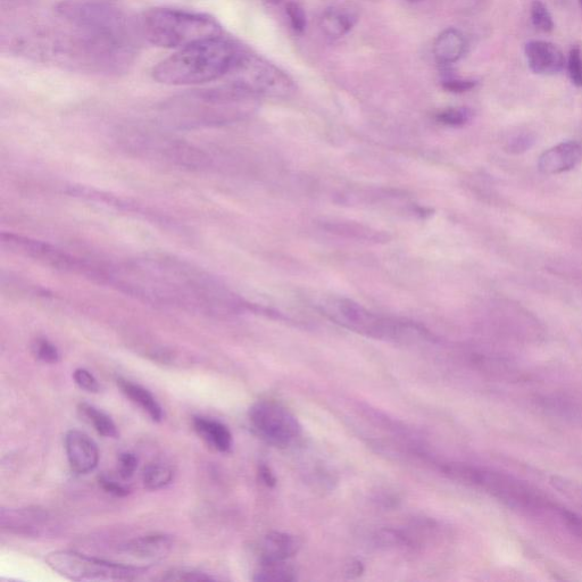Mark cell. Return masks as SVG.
<instances>
[{
  "mask_svg": "<svg viewBox=\"0 0 582 582\" xmlns=\"http://www.w3.org/2000/svg\"><path fill=\"white\" fill-rule=\"evenodd\" d=\"M105 284L141 301L209 314L240 307L238 298L210 273L171 256H146L119 268L107 266Z\"/></svg>",
  "mask_w": 582,
  "mask_h": 582,
  "instance_id": "cell-1",
  "label": "cell"
},
{
  "mask_svg": "<svg viewBox=\"0 0 582 582\" xmlns=\"http://www.w3.org/2000/svg\"><path fill=\"white\" fill-rule=\"evenodd\" d=\"M256 98L232 83L226 87L193 90L164 104L162 119L178 129L222 126L244 119L254 110Z\"/></svg>",
  "mask_w": 582,
  "mask_h": 582,
  "instance_id": "cell-2",
  "label": "cell"
},
{
  "mask_svg": "<svg viewBox=\"0 0 582 582\" xmlns=\"http://www.w3.org/2000/svg\"><path fill=\"white\" fill-rule=\"evenodd\" d=\"M241 49L223 37L197 41L165 58L153 78L168 86H196L228 77Z\"/></svg>",
  "mask_w": 582,
  "mask_h": 582,
  "instance_id": "cell-3",
  "label": "cell"
},
{
  "mask_svg": "<svg viewBox=\"0 0 582 582\" xmlns=\"http://www.w3.org/2000/svg\"><path fill=\"white\" fill-rule=\"evenodd\" d=\"M140 32L154 46L181 49L197 41L220 37L222 30L209 15L161 7L144 13Z\"/></svg>",
  "mask_w": 582,
  "mask_h": 582,
  "instance_id": "cell-4",
  "label": "cell"
},
{
  "mask_svg": "<svg viewBox=\"0 0 582 582\" xmlns=\"http://www.w3.org/2000/svg\"><path fill=\"white\" fill-rule=\"evenodd\" d=\"M447 472L456 479L485 490L515 509L538 512L552 507V504L536 493L535 489L503 473L465 465H455L448 468Z\"/></svg>",
  "mask_w": 582,
  "mask_h": 582,
  "instance_id": "cell-5",
  "label": "cell"
},
{
  "mask_svg": "<svg viewBox=\"0 0 582 582\" xmlns=\"http://www.w3.org/2000/svg\"><path fill=\"white\" fill-rule=\"evenodd\" d=\"M128 151L146 159L162 162L178 169L199 171L210 168L211 157L185 140L157 133L133 131L124 138Z\"/></svg>",
  "mask_w": 582,
  "mask_h": 582,
  "instance_id": "cell-6",
  "label": "cell"
},
{
  "mask_svg": "<svg viewBox=\"0 0 582 582\" xmlns=\"http://www.w3.org/2000/svg\"><path fill=\"white\" fill-rule=\"evenodd\" d=\"M45 561L58 575L72 581H131L148 570V567L106 561L74 551L49 553Z\"/></svg>",
  "mask_w": 582,
  "mask_h": 582,
  "instance_id": "cell-7",
  "label": "cell"
},
{
  "mask_svg": "<svg viewBox=\"0 0 582 582\" xmlns=\"http://www.w3.org/2000/svg\"><path fill=\"white\" fill-rule=\"evenodd\" d=\"M228 77L231 78L229 83L255 96L288 97L294 91L293 81L287 74L243 49Z\"/></svg>",
  "mask_w": 582,
  "mask_h": 582,
  "instance_id": "cell-8",
  "label": "cell"
},
{
  "mask_svg": "<svg viewBox=\"0 0 582 582\" xmlns=\"http://www.w3.org/2000/svg\"><path fill=\"white\" fill-rule=\"evenodd\" d=\"M249 421L262 438L273 445L287 446L301 435L302 427L286 407L271 401L256 403Z\"/></svg>",
  "mask_w": 582,
  "mask_h": 582,
  "instance_id": "cell-9",
  "label": "cell"
},
{
  "mask_svg": "<svg viewBox=\"0 0 582 582\" xmlns=\"http://www.w3.org/2000/svg\"><path fill=\"white\" fill-rule=\"evenodd\" d=\"M2 243L11 251L62 271L76 272L87 277L90 262L78 259L62 249L35 239L14 234H3Z\"/></svg>",
  "mask_w": 582,
  "mask_h": 582,
  "instance_id": "cell-10",
  "label": "cell"
},
{
  "mask_svg": "<svg viewBox=\"0 0 582 582\" xmlns=\"http://www.w3.org/2000/svg\"><path fill=\"white\" fill-rule=\"evenodd\" d=\"M65 451L72 471L87 475L99 462L97 444L85 432L71 430L65 436Z\"/></svg>",
  "mask_w": 582,
  "mask_h": 582,
  "instance_id": "cell-11",
  "label": "cell"
},
{
  "mask_svg": "<svg viewBox=\"0 0 582 582\" xmlns=\"http://www.w3.org/2000/svg\"><path fill=\"white\" fill-rule=\"evenodd\" d=\"M529 68L539 76H554L565 66V58L561 49L544 40H532L525 49Z\"/></svg>",
  "mask_w": 582,
  "mask_h": 582,
  "instance_id": "cell-12",
  "label": "cell"
},
{
  "mask_svg": "<svg viewBox=\"0 0 582 582\" xmlns=\"http://www.w3.org/2000/svg\"><path fill=\"white\" fill-rule=\"evenodd\" d=\"M49 515L39 509L3 510L0 522L5 530L18 535L40 536L49 528Z\"/></svg>",
  "mask_w": 582,
  "mask_h": 582,
  "instance_id": "cell-13",
  "label": "cell"
},
{
  "mask_svg": "<svg viewBox=\"0 0 582 582\" xmlns=\"http://www.w3.org/2000/svg\"><path fill=\"white\" fill-rule=\"evenodd\" d=\"M173 547L171 536L163 534L147 535L137 537L124 543L120 550L137 561L156 562L168 555Z\"/></svg>",
  "mask_w": 582,
  "mask_h": 582,
  "instance_id": "cell-14",
  "label": "cell"
},
{
  "mask_svg": "<svg viewBox=\"0 0 582 582\" xmlns=\"http://www.w3.org/2000/svg\"><path fill=\"white\" fill-rule=\"evenodd\" d=\"M582 157L581 147L575 141H567L548 149L539 157L540 172L553 176L575 169Z\"/></svg>",
  "mask_w": 582,
  "mask_h": 582,
  "instance_id": "cell-15",
  "label": "cell"
},
{
  "mask_svg": "<svg viewBox=\"0 0 582 582\" xmlns=\"http://www.w3.org/2000/svg\"><path fill=\"white\" fill-rule=\"evenodd\" d=\"M298 539L284 532H271L261 546L262 563H281L293 557L299 550Z\"/></svg>",
  "mask_w": 582,
  "mask_h": 582,
  "instance_id": "cell-16",
  "label": "cell"
},
{
  "mask_svg": "<svg viewBox=\"0 0 582 582\" xmlns=\"http://www.w3.org/2000/svg\"><path fill=\"white\" fill-rule=\"evenodd\" d=\"M193 423L197 434L214 450L221 453H229L231 451L232 445H234V438H232L231 431L223 423L203 417L194 418Z\"/></svg>",
  "mask_w": 582,
  "mask_h": 582,
  "instance_id": "cell-17",
  "label": "cell"
},
{
  "mask_svg": "<svg viewBox=\"0 0 582 582\" xmlns=\"http://www.w3.org/2000/svg\"><path fill=\"white\" fill-rule=\"evenodd\" d=\"M467 49V40L459 30L447 29L435 40L434 55L442 65H451L461 60Z\"/></svg>",
  "mask_w": 582,
  "mask_h": 582,
  "instance_id": "cell-18",
  "label": "cell"
},
{
  "mask_svg": "<svg viewBox=\"0 0 582 582\" xmlns=\"http://www.w3.org/2000/svg\"><path fill=\"white\" fill-rule=\"evenodd\" d=\"M356 21L357 14L352 7H332L322 14L320 27L324 35L337 39L347 35Z\"/></svg>",
  "mask_w": 582,
  "mask_h": 582,
  "instance_id": "cell-19",
  "label": "cell"
},
{
  "mask_svg": "<svg viewBox=\"0 0 582 582\" xmlns=\"http://www.w3.org/2000/svg\"><path fill=\"white\" fill-rule=\"evenodd\" d=\"M118 386L122 390V393L132 403H135L141 410L147 413L148 417L154 422H161L163 420V409L149 390L143 386L133 384V382L126 379H119Z\"/></svg>",
  "mask_w": 582,
  "mask_h": 582,
  "instance_id": "cell-20",
  "label": "cell"
},
{
  "mask_svg": "<svg viewBox=\"0 0 582 582\" xmlns=\"http://www.w3.org/2000/svg\"><path fill=\"white\" fill-rule=\"evenodd\" d=\"M79 412L94 427L99 435L106 438L119 437V429L116 427L114 421L106 413L97 409V407L82 403L79 405Z\"/></svg>",
  "mask_w": 582,
  "mask_h": 582,
  "instance_id": "cell-21",
  "label": "cell"
},
{
  "mask_svg": "<svg viewBox=\"0 0 582 582\" xmlns=\"http://www.w3.org/2000/svg\"><path fill=\"white\" fill-rule=\"evenodd\" d=\"M173 470L163 462L148 464L143 471L144 486L149 490H159L170 485L173 480Z\"/></svg>",
  "mask_w": 582,
  "mask_h": 582,
  "instance_id": "cell-22",
  "label": "cell"
},
{
  "mask_svg": "<svg viewBox=\"0 0 582 582\" xmlns=\"http://www.w3.org/2000/svg\"><path fill=\"white\" fill-rule=\"evenodd\" d=\"M295 570L286 562L262 563L255 572L254 580L261 582H288L295 580Z\"/></svg>",
  "mask_w": 582,
  "mask_h": 582,
  "instance_id": "cell-23",
  "label": "cell"
},
{
  "mask_svg": "<svg viewBox=\"0 0 582 582\" xmlns=\"http://www.w3.org/2000/svg\"><path fill=\"white\" fill-rule=\"evenodd\" d=\"M531 21L535 28L543 32H552L554 30V21L550 11H548L547 6L540 2V0H535L531 4Z\"/></svg>",
  "mask_w": 582,
  "mask_h": 582,
  "instance_id": "cell-24",
  "label": "cell"
},
{
  "mask_svg": "<svg viewBox=\"0 0 582 582\" xmlns=\"http://www.w3.org/2000/svg\"><path fill=\"white\" fill-rule=\"evenodd\" d=\"M33 354L37 356V359L41 362L47 364H56L60 361V352L58 349L47 339H37L32 346Z\"/></svg>",
  "mask_w": 582,
  "mask_h": 582,
  "instance_id": "cell-25",
  "label": "cell"
},
{
  "mask_svg": "<svg viewBox=\"0 0 582 582\" xmlns=\"http://www.w3.org/2000/svg\"><path fill=\"white\" fill-rule=\"evenodd\" d=\"M568 73L570 80L576 87H582V49L575 46L571 49L568 63Z\"/></svg>",
  "mask_w": 582,
  "mask_h": 582,
  "instance_id": "cell-26",
  "label": "cell"
},
{
  "mask_svg": "<svg viewBox=\"0 0 582 582\" xmlns=\"http://www.w3.org/2000/svg\"><path fill=\"white\" fill-rule=\"evenodd\" d=\"M164 581H211L214 580L206 573L196 570L177 569L166 572L163 576Z\"/></svg>",
  "mask_w": 582,
  "mask_h": 582,
  "instance_id": "cell-27",
  "label": "cell"
},
{
  "mask_svg": "<svg viewBox=\"0 0 582 582\" xmlns=\"http://www.w3.org/2000/svg\"><path fill=\"white\" fill-rule=\"evenodd\" d=\"M73 379L76 384L88 393H98L101 390L98 380L86 369H77L73 373Z\"/></svg>",
  "mask_w": 582,
  "mask_h": 582,
  "instance_id": "cell-28",
  "label": "cell"
},
{
  "mask_svg": "<svg viewBox=\"0 0 582 582\" xmlns=\"http://www.w3.org/2000/svg\"><path fill=\"white\" fill-rule=\"evenodd\" d=\"M470 119V112L465 108H450L442 113H439L438 120L450 126H463Z\"/></svg>",
  "mask_w": 582,
  "mask_h": 582,
  "instance_id": "cell-29",
  "label": "cell"
},
{
  "mask_svg": "<svg viewBox=\"0 0 582 582\" xmlns=\"http://www.w3.org/2000/svg\"><path fill=\"white\" fill-rule=\"evenodd\" d=\"M563 525L571 532L573 536L582 540V517L577 513L568 510L559 511Z\"/></svg>",
  "mask_w": 582,
  "mask_h": 582,
  "instance_id": "cell-30",
  "label": "cell"
},
{
  "mask_svg": "<svg viewBox=\"0 0 582 582\" xmlns=\"http://www.w3.org/2000/svg\"><path fill=\"white\" fill-rule=\"evenodd\" d=\"M535 144V138L528 133H522L517 137H514L509 141V144L506 146V151L511 154H522L529 151L532 145Z\"/></svg>",
  "mask_w": 582,
  "mask_h": 582,
  "instance_id": "cell-31",
  "label": "cell"
},
{
  "mask_svg": "<svg viewBox=\"0 0 582 582\" xmlns=\"http://www.w3.org/2000/svg\"><path fill=\"white\" fill-rule=\"evenodd\" d=\"M286 10L291 27L299 33L304 32L306 28V15L303 8L297 3H288Z\"/></svg>",
  "mask_w": 582,
  "mask_h": 582,
  "instance_id": "cell-32",
  "label": "cell"
},
{
  "mask_svg": "<svg viewBox=\"0 0 582 582\" xmlns=\"http://www.w3.org/2000/svg\"><path fill=\"white\" fill-rule=\"evenodd\" d=\"M138 468V459L135 454L132 453H122L119 457V475L122 479L128 480L133 475Z\"/></svg>",
  "mask_w": 582,
  "mask_h": 582,
  "instance_id": "cell-33",
  "label": "cell"
},
{
  "mask_svg": "<svg viewBox=\"0 0 582 582\" xmlns=\"http://www.w3.org/2000/svg\"><path fill=\"white\" fill-rule=\"evenodd\" d=\"M476 86L477 81L475 80L447 79L443 82V87L455 94L467 93Z\"/></svg>",
  "mask_w": 582,
  "mask_h": 582,
  "instance_id": "cell-34",
  "label": "cell"
},
{
  "mask_svg": "<svg viewBox=\"0 0 582 582\" xmlns=\"http://www.w3.org/2000/svg\"><path fill=\"white\" fill-rule=\"evenodd\" d=\"M99 485H101L106 493L116 497H126L130 494L129 488L105 476L99 478Z\"/></svg>",
  "mask_w": 582,
  "mask_h": 582,
  "instance_id": "cell-35",
  "label": "cell"
},
{
  "mask_svg": "<svg viewBox=\"0 0 582 582\" xmlns=\"http://www.w3.org/2000/svg\"><path fill=\"white\" fill-rule=\"evenodd\" d=\"M260 477L266 486L269 487L276 486L277 482L276 477H274L270 468L265 467V465H262V467L260 468Z\"/></svg>",
  "mask_w": 582,
  "mask_h": 582,
  "instance_id": "cell-36",
  "label": "cell"
},
{
  "mask_svg": "<svg viewBox=\"0 0 582 582\" xmlns=\"http://www.w3.org/2000/svg\"><path fill=\"white\" fill-rule=\"evenodd\" d=\"M268 2L271 4H279L281 0H268Z\"/></svg>",
  "mask_w": 582,
  "mask_h": 582,
  "instance_id": "cell-37",
  "label": "cell"
},
{
  "mask_svg": "<svg viewBox=\"0 0 582 582\" xmlns=\"http://www.w3.org/2000/svg\"><path fill=\"white\" fill-rule=\"evenodd\" d=\"M407 2H410V3H420V2H422V0H407Z\"/></svg>",
  "mask_w": 582,
  "mask_h": 582,
  "instance_id": "cell-38",
  "label": "cell"
},
{
  "mask_svg": "<svg viewBox=\"0 0 582 582\" xmlns=\"http://www.w3.org/2000/svg\"><path fill=\"white\" fill-rule=\"evenodd\" d=\"M581 3H582V0H581Z\"/></svg>",
  "mask_w": 582,
  "mask_h": 582,
  "instance_id": "cell-39",
  "label": "cell"
}]
</instances>
